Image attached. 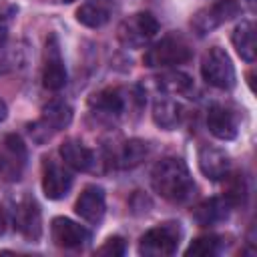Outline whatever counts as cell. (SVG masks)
I'll use <instances>...</instances> for the list:
<instances>
[{
	"label": "cell",
	"instance_id": "cell-21",
	"mask_svg": "<svg viewBox=\"0 0 257 257\" xmlns=\"http://www.w3.org/2000/svg\"><path fill=\"white\" fill-rule=\"evenodd\" d=\"M88 104L106 114H120V110L124 108V100L118 88H104V90L94 92L88 98Z\"/></svg>",
	"mask_w": 257,
	"mask_h": 257
},
{
	"label": "cell",
	"instance_id": "cell-27",
	"mask_svg": "<svg viewBox=\"0 0 257 257\" xmlns=\"http://www.w3.org/2000/svg\"><path fill=\"white\" fill-rule=\"evenodd\" d=\"M10 12H12V6H8L6 0H0V20H4V16Z\"/></svg>",
	"mask_w": 257,
	"mask_h": 257
},
{
	"label": "cell",
	"instance_id": "cell-2",
	"mask_svg": "<svg viewBox=\"0 0 257 257\" xmlns=\"http://www.w3.org/2000/svg\"><path fill=\"white\" fill-rule=\"evenodd\" d=\"M189 58H191V48L187 40L179 34H167L145 52L143 62L151 68H165V66L183 64Z\"/></svg>",
	"mask_w": 257,
	"mask_h": 257
},
{
	"label": "cell",
	"instance_id": "cell-25",
	"mask_svg": "<svg viewBox=\"0 0 257 257\" xmlns=\"http://www.w3.org/2000/svg\"><path fill=\"white\" fill-rule=\"evenodd\" d=\"M96 253L98 255H110V257H118V255H122L124 253V239L122 237H108L106 241H104V245H100L98 249H96Z\"/></svg>",
	"mask_w": 257,
	"mask_h": 257
},
{
	"label": "cell",
	"instance_id": "cell-23",
	"mask_svg": "<svg viewBox=\"0 0 257 257\" xmlns=\"http://www.w3.org/2000/svg\"><path fill=\"white\" fill-rule=\"evenodd\" d=\"M221 249V237L217 235H201L197 237L185 251V255H193V257H211L215 253H219Z\"/></svg>",
	"mask_w": 257,
	"mask_h": 257
},
{
	"label": "cell",
	"instance_id": "cell-11",
	"mask_svg": "<svg viewBox=\"0 0 257 257\" xmlns=\"http://www.w3.org/2000/svg\"><path fill=\"white\" fill-rule=\"evenodd\" d=\"M14 225L16 229L30 241H36L42 233V215H40V207L32 197H22L16 203L14 209Z\"/></svg>",
	"mask_w": 257,
	"mask_h": 257
},
{
	"label": "cell",
	"instance_id": "cell-7",
	"mask_svg": "<svg viewBox=\"0 0 257 257\" xmlns=\"http://www.w3.org/2000/svg\"><path fill=\"white\" fill-rule=\"evenodd\" d=\"M239 12H241V6L237 0H215L211 6L201 8L193 16L191 26L199 36H205L215 28H219L221 24H225L227 20H231L233 16H237Z\"/></svg>",
	"mask_w": 257,
	"mask_h": 257
},
{
	"label": "cell",
	"instance_id": "cell-15",
	"mask_svg": "<svg viewBox=\"0 0 257 257\" xmlns=\"http://www.w3.org/2000/svg\"><path fill=\"white\" fill-rule=\"evenodd\" d=\"M207 126L213 137L221 141H233L237 137V116L223 104H211L207 110Z\"/></svg>",
	"mask_w": 257,
	"mask_h": 257
},
{
	"label": "cell",
	"instance_id": "cell-13",
	"mask_svg": "<svg viewBox=\"0 0 257 257\" xmlns=\"http://www.w3.org/2000/svg\"><path fill=\"white\" fill-rule=\"evenodd\" d=\"M197 161H199V169L201 173L209 179V181H221V179H227L229 171H231V161H229V155L217 147H211V145H203L199 149V155H197Z\"/></svg>",
	"mask_w": 257,
	"mask_h": 257
},
{
	"label": "cell",
	"instance_id": "cell-26",
	"mask_svg": "<svg viewBox=\"0 0 257 257\" xmlns=\"http://www.w3.org/2000/svg\"><path fill=\"white\" fill-rule=\"evenodd\" d=\"M6 38H8V26H6V22H4V20H0V48L4 46Z\"/></svg>",
	"mask_w": 257,
	"mask_h": 257
},
{
	"label": "cell",
	"instance_id": "cell-8",
	"mask_svg": "<svg viewBox=\"0 0 257 257\" xmlns=\"http://www.w3.org/2000/svg\"><path fill=\"white\" fill-rule=\"evenodd\" d=\"M159 32V22L151 12H137L122 20L118 26V38L126 46H143Z\"/></svg>",
	"mask_w": 257,
	"mask_h": 257
},
{
	"label": "cell",
	"instance_id": "cell-17",
	"mask_svg": "<svg viewBox=\"0 0 257 257\" xmlns=\"http://www.w3.org/2000/svg\"><path fill=\"white\" fill-rule=\"evenodd\" d=\"M229 211H231V203L225 197H213V199H207L201 205H197L193 217L199 225L207 227V225H215V223L227 219Z\"/></svg>",
	"mask_w": 257,
	"mask_h": 257
},
{
	"label": "cell",
	"instance_id": "cell-18",
	"mask_svg": "<svg viewBox=\"0 0 257 257\" xmlns=\"http://www.w3.org/2000/svg\"><path fill=\"white\" fill-rule=\"evenodd\" d=\"M110 10H112V6H110L108 0H90V2H84L76 10V20L82 26L100 28V26H104L108 22Z\"/></svg>",
	"mask_w": 257,
	"mask_h": 257
},
{
	"label": "cell",
	"instance_id": "cell-6",
	"mask_svg": "<svg viewBox=\"0 0 257 257\" xmlns=\"http://www.w3.org/2000/svg\"><path fill=\"white\" fill-rule=\"evenodd\" d=\"M72 120V108L64 100H52L42 108V116L30 124V135L36 143H44L54 133L66 128Z\"/></svg>",
	"mask_w": 257,
	"mask_h": 257
},
{
	"label": "cell",
	"instance_id": "cell-12",
	"mask_svg": "<svg viewBox=\"0 0 257 257\" xmlns=\"http://www.w3.org/2000/svg\"><path fill=\"white\" fill-rule=\"evenodd\" d=\"M50 235H52V241H54L58 247H62V249H76V247H82V245L90 239L88 229H84L82 225H78V223H74L72 219H66V217H56V219H52Z\"/></svg>",
	"mask_w": 257,
	"mask_h": 257
},
{
	"label": "cell",
	"instance_id": "cell-4",
	"mask_svg": "<svg viewBox=\"0 0 257 257\" xmlns=\"http://www.w3.org/2000/svg\"><path fill=\"white\" fill-rule=\"evenodd\" d=\"M181 241V229L177 223H163L149 229L139 241V253L147 257L173 255Z\"/></svg>",
	"mask_w": 257,
	"mask_h": 257
},
{
	"label": "cell",
	"instance_id": "cell-3",
	"mask_svg": "<svg viewBox=\"0 0 257 257\" xmlns=\"http://www.w3.org/2000/svg\"><path fill=\"white\" fill-rule=\"evenodd\" d=\"M201 76L207 84H211L219 90L233 88L235 86V66H233L229 54L219 46L209 48L201 58Z\"/></svg>",
	"mask_w": 257,
	"mask_h": 257
},
{
	"label": "cell",
	"instance_id": "cell-14",
	"mask_svg": "<svg viewBox=\"0 0 257 257\" xmlns=\"http://www.w3.org/2000/svg\"><path fill=\"white\" fill-rule=\"evenodd\" d=\"M104 209H106L104 191H102V187H96V185L84 187L74 203L76 215L88 223H98L104 217Z\"/></svg>",
	"mask_w": 257,
	"mask_h": 257
},
{
	"label": "cell",
	"instance_id": "cell-30",
	"mask_svg": "<svg viewBox=\"0 0 257 257\" xmlns=\"http://www.w3.org/2000/svg\"><path fill=\"white\" fill-rule=\"evenodd\" d=\"M62 2H74V0H62Z\"/></svg>",
	"mask_w": 257,
	"mask_h": 257
},
{
	"label": "cell",
	"instance_id": "cell-24",
	"mask_svg": "<svg viewBox=\"0 0 257 257\" xmlns=\"http://www.w3.org/2000/svg\"><path fill=\"white\" fill-rule=\"evenodd\" d=\"M159 88L173 94H185L193 88V80L183 72H169L159 78Z\"/></svg>",
	"mask_w": 257,
	"mask_h": 257
},
{
	"label": "cell",
	"instance_id": "cell-19",
	"mask_svg": "<svg viewBox=\"0 0 257 257\" xmlns=\"http://www.w3.org/2000/svg\"><path fill=\"white\" fill-rule=\"evenodd\" d=\"M233 46L245 62L255 60V26L251 20H241L233 30Z\"/></svg>",
	"mask_w": 257,
	"mask_h": 257
},
{
	"label": "cell",
	"instance_id": "cell-20",
	"mask_svg": "<svg viewBox=\"0 0 257 257\" xmlns=\"http://www.w3.org/2000/svg\"><path fill=\"white\" fill-rule=\"evenodd\" d=\"M153 120L157 122V126L173 131L181 122V106L169 96H159L153 104Z\"/></svg>",
	"mask_w": 257,
	"mask_h": 257
},
{
	"label": "cell",
	"instance_id": "cell-9",
	"mask_svg": "<svg viewBox=\"0 0 257 257\" xmlns=\"http://www.w3.org/2000/svg\"><path fill=\"white\" fill-rule=\"evenodd\" d=\"M42 84L48 90H60L66 84V68L60 54L58 38L50 34L44 46V60H42Z\"/></svg>",
	"mask_w": 257,
	"mask_h": 257
},
{
	"label": "cell",
	"instance_id": "cell-16",
	"mask_svg": "<svg viewBox=\"0 0 257 257\" xmlns=\"http://www.w3.org/2000/svg\"><path fill=\"white\" fill-rule=\"evenodd\" d=\"M58 153H60L64 165L72 167L74 171H88V169L92 167V163H94L92 151H90L84 143H80V141H76V139H66V141L60 145Z\"/></svg>",
	"mask_w": 257,
	"mask_h": 257
},
{
	"label": "cell",
	"instance_id": "cell-1",
	"mask_svg": "<svg viewBox=\"0 0 257 257\" xmlns=\"http://www.w3.org/2000/svg\"><path fill=\"white\" fill-rule=\"evenodd\" d=\"M151 183L155 193L171 203H185L195 191V183L185 161L177 157L159 161L151 173Z\"/></svg>",
	"mask_w": 257,
	"mask_h": 257
},
{
	"label": "cell",
	"instance_id": "cell-31",
	"mask_svg": "<svg viewBox=\"0 0 257 257\" xmlns=\"http://www.w3.org/2000/svg\"><path fill=\"white\" fill-rule=\"evenodd\" d=\"M249 2H253V0H249Z\"/></svg>",
	"mask_w": 257,
	"mask_h": 257
},
{
	"label": "cell",
	"instance_id": "cell-29",
	"mask_svg": "<svg viewBox=\"0 0 257 257\" xmlns=\"http://www.w3.org/2000/svg\"><path fill=\"white\" fill-rule=\"evenodd\" d=\"M4 229H6V217H4V213L0 211V235L4 233Z\"/></svg>",
	"mask_w": 257,
	"mask_h": 257
},
{
	"label": "cell",
	"instance_id": "cell-22",
	"mask_svg": "<svg viewBox=\"0 0 257 257\" xmlns=\"http://www.w3.org/2000/svg\"><path fill=\"white\" fill-rule=\"evenodd\" d=\"M149 153V145L141 139H128L122 143V149L118 151V167L122 169H133L145 161Z\"/></svg>",
	"mask_w": 257,
	"mask_h": 257
},
{
	"label": "cell",
	"instance_id": "cell-28",
	"mask_svg": "<svg viewBox=\"0 0 257 257\" xmlns=\"http://www.w3.org/2000/svg\"><path fill=\"white\" fill-rule=\"evenodd\" d=\"M6 114H8V106H6V102L0 98V122L6 118Z\"/></svg>",
	"mask_w": 257,
	"mask_h": 257
},
{
	"label": "cell",
	"instance_id": "cell-10",
	"mask_svg": "<svg viewBox=\"0 0 257 257\" xmlns=\"http://www.w3.org/2000/svg\"><path fill=\"white\" fill-rule=\"evenodd\" d=\"M72 187V175L58 165L52 159H44L42 163V191L46 195V199L50 201H58L62 197H66V193Z\"/></svg>",
	"mask_w": 257,
	"mask_h": 257
},
{
	"label": "cell",
	"instance_id": "cell-5",
	"mask_svg": "<svg viewBox=\"0 0 257 257\" xmlns=\"http://www.w3.org/2000/svg\"><path fill=\"white\" fill-rule=\"evenodd\" d=\"M26 159H28V151L18 135L10 133L0 139V179L8 183H16L24 173Z\"/></svg>",
	"mask_w": 257,
	"mask_h": 257
}]
</instances>
